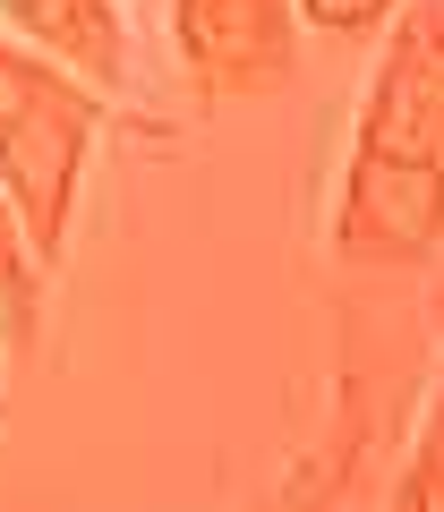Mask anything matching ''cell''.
I'll list each match as a JSON object with an SVG mask.
<instances>
[{
  "label": "cell",
  "mask_w": 444,
  "mask_h": 512,
  "mask_svg": "<svg viewBox=\"0 0 444 512\" xmlns=\"http://www.w3.org/2000/svg\"><path fill=\"white\" fill-rule=\"evenodd\" d=\"M43 265L35 248H26L18 231V205H9V188H0V333L9 342H35V316H43Z\"/></svg>",
  "instance_id": "5"
},
{
  "label": "cell",
  "mask_w": 444,
  "mask_h": 512,
  "mask_svg": "<svg viewBox=\"0 0 444 512\" xmlns=\"http://www.w3.org/2000/svg\"><path fill=\"white\" fill-rule=\"evenodd\" d=\"M94 137H103V86H86L77 69L18 43V60L0 77V188H9L18 231L43 265H60V248H69Z\"/></svg>",
  "instance_id": "2"
},
{
  "label": "cell",
  "mask_w": 444,
  "mask_h": 512,
  "mask_svg": "<svg viewBox=\"0 0 444 512\" xmlns=\"http://www.w3.org/2000/svg\"><path fill=\"white\" fill-rule=\"evenodd\" d=\"M0 18H9L18 43L77 69L86 86H103V94L129 86V18H120V0H0Z\"/></svg>",
  "instance_id": "4"
},
{
  "label": "cell",
  "mask_w": 444,
  "mask_h": 512,
  "mask_svg": "<svg viewBox=\"0 0 444 512\" xmlns=\"http://www.w3.org/2000/svg\"><path fill=\"white\" fill-rule=\"evenodd\" d=\"M9 60H18V35H9V26H0V77H9Z\"/></svg>",
  "instance_id": "8"
},
{
  "label": "cell",
  "mask_w": 444,
  "mask_h": 512,
  "mask_svg": "<svg viewBox=\"0 0 444 512\" xmlns=\"http://www.w3.org/2000/svg\"><path fill=\"white\" fill-rule=\"evenodd\" d=\"M393 512H444V384H436V402H427V419H419V444H410V461H402Z\"/></svg>",
  "instance_id": "6"
},
{
  "label": "cell",
  "mask_w": 444,
  "mask_h": 512,
  "mask_svg": "<svg viewBox=\"0 0 444 512\" xmlns=\"http://www.w3.org/2000/svg\"><path fill=\"white\" fill-rule=\"evenodd\" d=\"M171 52L205 94H274L299 77V0H171Z\"/></svg>",
  "instance_id": "3"
},
{
  "label": "cell",
  "mask_w": 444,
  "mask_h": 512,
  "mask_svg": "<svg viewBox=\"0 0 444 512\" xmlns=\"http://www.w3.org/2000/svg\"><path fill=\"white\" fill-rule=\"evenodd\" d=\"M444 248V0H402L333 197L342 265H419Z\"/></svg>",
  "instance_id": "1"
},
{
  "label": "cell",
  "mask_w": 444,
  "mask_h": 512,
  "mask_svg": "<svg viewBox=\"0 0 444 512\" xmlns=\"http://www.w3.org/2000/svg\"><path fill=\"white\" fill-rule=\"evenodd\" d=\"M393 9L402 0H299V18L316 35H376V26H393Z\"/></svg>",
  "instance_id": "7"
},
{
  "label": "cell",
  "mask_w": 444,
  "mask_h": 512,
  "mask_svg": "<svg viewBox=\"0 0 444 512\" xmlns=\"http://www.w3.org/2000/svg\"><path fill=\"white\" fill-rule=\"evenodd\" d=\"M0 342H9V333H0ZM0 367H9V359H0Z\"/></svg>",
  "instance_id": "9"
}]
</instances>
